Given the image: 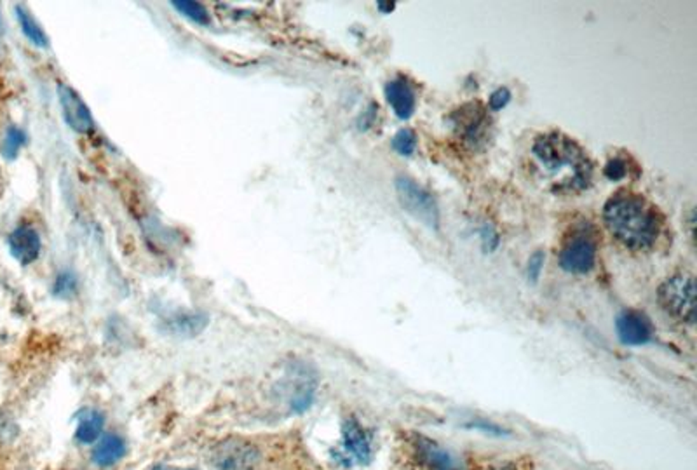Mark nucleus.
I'll list each match as a JSON object with an SVG mask.
<instances>
[{"label":"nucleus","mask_w":697,"mask_h":470,"mask_svg":"<svg viewBox=\"0 0 697 470\" xmlns=\"http://www.w3.org/2000/svg\"><path fill=\"white\" fill-rule=\"evenodd\" d=\"M530 155L535 175L552 194H581L593 181V162L574 140L561 133L537 136Z\"/></svg>","instance_id":"nucleus-1"},{"label":"nucleus","mask_w":697,"mask_h":470,"mask_svg":"<svg viewBox=\"0 0 697 470\" xmlns=\"http://www.w3.org/2000/svg\"><path fill=\"white\" fill-rule=\"evenodd\" d=\"M604 222L621 244L630 249H650L661 232V216L641 196L621 190L604 207Z\"/></svg>","instance_id":"nucleus-2"},{"label":"nucleus","mask_w":697,"mask_h":470,"mask_svg":"<svg viewBox=\"0 0 697 470\" xmlns=\"http://www.w3.org/2000/svg\"><path fill=\"white\" fill-rule=\"evenodd\" d=\"M377 451L375 431L366 427L357 416H348L340 429V438L330 451L333 464L352 470L372 464Z\"/></svg>","instance_id":"nucleus-3"},{"label":"nucleus","mask_w":697,"mask_h":470,"mask_svg":"<svg viewBox=\"0 0 697 470\" xmlns=\"http://www.w3.org/2000/svg\"><path fill=\"white\" fill-rule=\"evenodd\" d=\"M598 253V232L589 222H581L572 227L567 234L560 255L558 264L569 274H587L596 264Z\"/></svg>","instance_id":"nucleus-4"},{"label":"nucleus","mask_w":697,"mask_h":470,"mask_svg":"<svg viewBox=\"0 0 697 470\" xmlns=\"http://www.w3.org/2000/svg\"><path fill=\"white\" fill-rule=\"evenodd\" d=\"M659 303L671 318L680 323L694 324L696 318V283L689 274H676L659 288Z\"/></svg>","instance_id":"nucleus-5"},{"label":"nucleus","mask_w":697,"mask_h":470,"mask_svg":"<svg viewBox=\"0 0 697 470\" xmlns=\"http://www.w3.org/2000/svg\"><path fill=\"white\" fill-rule=\"evenodd\" d=\"M396 194L400 205L408 214H411L415 220H419L431 231H437L439 209L433 196L426 188H422L411 178L400 177L396 179Z\"/></svg>","instance_id":"nucleus-6"},{"label":"nucleus","mask_w":697,"mask_h":470,"mask_svg":"<svg viewBox=\"0 0 697 470\" xmlns=\"http://www.w3.org/2000/svg\"><path fill=\"white\" fill-rule=\"evenodd\" d=\"M211 460L216 470H255L260 462V451L251 442L233 440L218 444Z\"/></svg>","instance_id":"nucleus-7"},{"label":"nucleus","mask_w":697,"mask_h":470,"mask_svg":"<svg viewBox=\"0 0 697 470\" xmlns=\"http://www.w3.org/2000/svg\"><path fill=\"white\" fill-rule=\"evenodd\" d=\"M450 122L465 144L480 145L487 138V129L490 118L480 103H467L459 107L452 116Z\"/></svg>","instance_id":"nucleus-8"},{"label":"nucleus","mask_w":697,"mask_h":470,"mask_svg":"<svg viewBox=\"0 0 697 470\" xmlns=\"http://www.w3.org/2000/svg\"><path fill=\"white\" fill-rule=\"evenodd\" d=\"M59 107L66 126L77 135L94 133V118L91 116L83 98L66 84H58Z\"/></svg>","instance_id":"nucleus-9"},{"label":"nucleus","mask_w":697,"mask_h":470,"mask_svg":"<svg viewBox=\"0 0 697 470\" xmlns=\"http://www.w3.org/2000/svg\"><path fill=\"white\" fill-rule=\"evenodd\" d=\"M9 251L14 260H18L22 265H30L39 260L40 251H42V239L40 234L30 227V225H20L9 234Z\"/></svg>","instance_id":"nucleus-10"},{"label":"nucleus","mask_w":697,"mask_h":470,"mask_svg":"<svg viewBox=\"0 0 697 470\" xmlns=\"http://www.w3.org/2000/svg\"><path fill=\"white\" fill-rule=\"evenodd\" d=\"M617 335L626 345H643L652 340L654 327L647 316L637 310H626L617 318Z\"/></svg>","instance_id":"nucleus-11"},{"label":"nucleus","mask_w":697,"mask_h":470,"mask_svg":"<svg viewBox=\"0 0 697 470\" xmlns=\"http://www.w3.org/2000/svg\"><path fill=\"white\" fill-rule=\"evenodd\" d=\"M128 455V442L116 432L103 434L93 444V464L100 469H110L120 464Z\"/></svg>","instance_id":"nucleus-12"},{"label":"nucleus","mask_w":697,"mask_h":470,"mask_svg":"<svg viewBox=\"0 0 697 470\" xmlns=\"http://www.w3.org/2000/svg\"><path fill=\"white\" fill-rule=\"evenodd\" d=\"M419 462L428 470H463L459 460L450 455L445 448L431 440L419 438L413 442Z\"/></svg>","instance_id":"nucleus-13"},{"label":"nucleus","mask_w":697,"mask_h":470,"mask_svg":"<svg viewBox=\"0 0 697 470\" xmlns=\"http://www.w3.org/2000/svg\"><path fill=\"white\" fill-rule=\"evenodd\" d=\"M385 100L401 120H407L413 116L417 105L415 89L411 88L410 81L405 77L391 79L385 84Z\"/></svg>","instance_id":"nucleus-14"},{"label":"nucleus","mask_w":697,"mask_h":470,"mask_svg":"<svg viewBox=\"0 0 697 470\" xmlns=\"http://www.w3.org/2000/svg\"><path fill=\"white\" fill-rule=\"evenodd\" d=\"M105 414L96 408H83L75 416L74 440L83 446H93L105 434Z\"/></svg>","instance_id":"nucleus-15"},{"label":"nucleus","mask_w":697,"mask_h":470,"mask_svg":"<svg viewBox=\"0 0 697 470\" xmlns=\"http://www.w3.org/2000/svg\"><path fill=\"white\" fill-rule=\"evenodd\" d=\"M16 18H18L20 29H22V31L25 33V37L29 39L35 48H40V49H48L49 48L48 35L44 33V30L39 27V23L30 14L29 9L25 5H22V4L16 5Z\"/></svg>","instance_id":"nucleus-16"},{"label":"nucleus","mask_w":697,"mask_h":470,"mask_svg":"<svg viewBox=\"0 0 697 470\" xmlns=\"http://www.w3.org/2000/svg\"><path fill=\"white\" fill-rule=\"evenodd\" d=\"M206 327V316L203 314H180L168 319L166 329L178 336H194Z\"/></svg>","instance_id":"nucleus-17"},{"label":"nucleus","mask_w":697,"mask_h":470,"mask_svg":"<svg viewBox=\"0 0 697 470\" xmlns=\"http://www.w3.org/2000/svg\"><path fill=\"white\" fill-rule=\"evenodd\" d=\"M172 7L178 14H181L185 20L196 23V25H201V27H207L211 23V18H209V13L207 9L204 7L203 4L199 2H189V0H174L172 2Z\"/></svg>","instance_id":"nucleus-18"},{"label":"nucleus","mask_w":697,"mask_h":470,"mask_svg":"<svg viewBox=\"0 0 697 470\" xmlns=\"http://www.w3.org/2000/svg\"><path fill=\"white\" fill-rule=\"evenodd\" d=\"M27 144V135L25 131H22L20 127L16 126H11L7 127L4 138H2V144H0V152L4 155V159L7 161H14L20 153L22 147Z\"/></svg>","instance_id":"nucleus-19"},{"label":"nucleus","mask_w":697,"mask_h":470,"mask_svg":"<svg viewBox=\"0 0 697 470\" xmlns=\"http://www.w3.org/2000/svg\"><path fill=\"white\" fill-rule=\"evenodd\" d=\"M77 292H79L77 275L70 270H61L53 283V294L59 300H72Z\"/></svg>","instance_id":"nucleus-20"},{"label":"nucleus","mask_w":697,"mask_h":470,"mask_svg":"<svg viewBox=\"0 0 697 470\" xmlns=\"http://www.w3.org/2000/svg\"><path fill=\"white\" fill-rule=\"evenodd\" d=\"M393 150L398 153V155H403V157H410L415 148H417V135L415 131L411 129H400L394 138H393Z\"/></svg>","instance_id":"nucleus-21"},{"label":"nucleus","mask_w":697,"mask_h":470,"mask_svg":"<svg viewBox=\"0 0 697 470\" xmlns=\"http://www.w3.org/2000/svg\"><path fill=\"white\" fill-rule=\"evenodd\" d=\"M604 175L612 179V181H619L622 178L628 175V162L621 157H615V159H610L604 170Z\"/></svg>","instance_id":"nucleus-22"},{"label":"nucleus","mask_w":697,"mask_h":470,"mask_svg":"<svg viewBox=\"0 0 697 470\" xmlns=\"http://www.w3.org/2000/svg\"><path fill=\"white\" fill-rule=\"evenodd\" d=\"M511 101V91L507 88L495 89L494 92L490 94V100H489V107L490 110L498 112L502 109H506Z\"/></svg>","instance_id":"nucleus-23"},{"label":"nucleus","mask_w":697,"mask_h":470,"mask_svg":"<svg viewBox=\"0 0 697 470\" xmlns=\"http://www.w3.org/2000/svg\"><path fill=\"white\" fill-rule=\"evenodd\" d=\"M544 266V253L543 251H535L530 260H528V279L530 281H537L539 275H541V270Z\"/></svg>","instance_id":"nucleus-24"},{"label":"nucleus","mask_w":697,"mask_h":470,"mask_svg":"<svg viewBox=\"0 0 697 470\" xmlns=\"http://www.w3.org/2000/svg\"><path fill=\"white\" fill-rule=\"evenodd\" d=\"M480 232H481L480 235H481L485 249L494 251L495 248L498 246V234L495 232L494 227L492 225H483V229Z\"/></svg>","instance_id":"nucleus-25"},{"label":"nucleus","mask_w":697,"mask_h":470,"mask_svg":"<svg viewBox=\"0 0 697 470\" xmlns=\"http://www.w3.org/2000/svg\"><path fill=\"white\" fill-rule=\"evenodd\" d=\"M377 7L382 13H393L396 7V2H378Z\"/></svg>","instance_id":"nucleus-26"},{"label":"nucleus","mask_w":697,"mask_h":470,"mask_svg":"<svg viewBox=\"0 0 697 470\" xmlns=\"http://www.w3.org/2000/svg\"><path fill=\"white\" fill-rule=\"evenodd\" d=\"M146 470H190V469H180V467H174V466H164V464H159V466H154L150 469Z\"/></svg>","instance_id":"nucleus-27"}]
</instances>
